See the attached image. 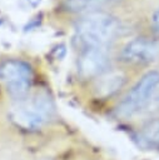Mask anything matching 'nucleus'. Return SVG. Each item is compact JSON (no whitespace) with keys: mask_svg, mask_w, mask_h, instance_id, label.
Listing matches in <instances>:
<instances>
[{"mask_svg":"<svg viewBox=\"0 0 159 160\" xmlns=\"http://www.w3.org/2000/svg\"><path fill=\"white\" fill-rule=\"evenodd\" d=\"M126 84V75L121 70L109 69L100 76L93 80L91 92L99 101L113 99Z\"/></svg>","mask_w":159,"mask_h":160,"instance_id":"0eeeda50","label":"nucleus"},{"mask_svg":"<svg viewBox=\"0 0 159 160\" xmlns=\"http://www.w3.org/2000/svg\"><path fill=\"white\" fill-rule=\"evenodd\" d=\"M110 69V55L105 48H85L78 58V74L84 80H94Z\"/></svg>","mask_w":159,"mask_h":160,"instance_id":"39448f33","label":"nucleus"},{"mask_svg":"<svg viewBox=\"0 0 159 160\" xmlns=\"http://www.w3.org/2000/svg\"><path fill=\"white\" fill-rule=\"evenodd\" d=\"M159 58V41L150 38H136L125 44L120 59L131 65H144Z\"/></svg>","mask_w":159,"mask_h":160,"instance_id":"423d86ee","label":"nucleus"},{"mask_svg":"<svg viewBox=\"0 0 159 160\" xmlns=\"http://www.w3.org/2000/svg\"><path fill=\"white\" fill-rule=\"evenodd\" d=\"M34 72L31 66L19 59H8L0 64V84L13 100L20 99L33 90Z\"/></svg>","mask_w":159,"mask_h":160,"instance_id":"20e7f679","label":"nucleus"},{"mask_svg":"<svg viewBox=\"0 0 159 160\" xmlns=\"http://www.w3.org/2000/svg\"><path fill=\"white\" fill-rule=\"evenodd\" d=\"M151 24H153V26L159 31V8L153 12V15H151Z\"/></svg>","mask_w":159,"mask_h":160,"instance_id":"9d476101","label":"nucleus"},{"mask_svg":"<svg viewBox=\"0 0 159 160\" xmlns=\"http://www.w3.org/2000/svg\"><path fill=\"white\" fill-rule=\"evenodd\" d=\"M111 1L113 0H68L66 6L71 11H88L100 9Z\"/></svg>","mask_w":159,"mask_h":160,"instance_id":"1a4fd4ad","label":"nucleus"},{"mask_svg":"<svg viewBox=\"0 0 159 160\" xmlns=\"http://www.w3.org/2000/svg\"><path fill=\"white\" fill-rule=\"evenodd\" d=\"M136 138L140 145L148 149H159V118L143 125Z\"/></svg>","mask_w":159,"mask_h":160,"instance_id":"6e6552de","label":"nucleus"},{"mask_svg":"<svg viewBox=\"0 0 159 160\" xmlns=\"http://www.w3.org/2000/svg\"><path fill=\"white\" fill-rule=\"evenodd\" d=\"M120 21L106 12H90L75 25V35L85 48H105L120 34Z\"/></svg>","mask_w":159,"mask_h":160,"instance_id":"7ed1b4c3","label":"nucleus"},{"mask_svg":"<svg viewBox=\"0 0 159 160\" xmlns=\"http://www.w3.org/2000/svg\"><path fill=\"white\" fill-rule=\"evenodd\" d=\"M33 160H58L55 156H50V155H44V156H39V158H35Z\"/></svg>","mask_w":159,"mask_h":160,"instance_id":"9b49d317","label":"nucleus"},{"mask_svg":"<svg viewBox=\"0 0 159 160\" xmlns=\"http://www.w3.org/2000/svg\"><path fill=\"white\" fill-rule=\"evenodd\" d=\"M159 91V70H149L128 89L114 106V116L120 120L133 119L145 112Z\"/></svg>","mask_w":159,"mask_h":160,"instance_id":"f03ea898","label":"nucleus"},{"mask_svg":"<svg viewBox=\"0 0 159 160\" xmlns=\"http://www.w3.org/2000/svg\"><path fill=\"white\" fill-rule=\"evenodd\" d=\"M8 116L16 129L24 132H38L54 121L56 106L46 90L33 89L25 96L11 101Z\"/></svg>","mask_w":159,"mask_h":160,"instance_id":"f257e3e1","label":"nucleus"}]
</instances>
